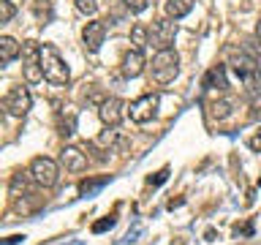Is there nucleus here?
<instances>
[{"label":"nucleus","instance_id":"20","mask_svg":"<svg viewBox=\"0 0 261 245\" xmlns=\"http://www.w3.org/2000/svg\"><path fill=\"white\" fill-rule=\"evenodd\" d=\"M14 14H16V8L11 0H0V22H11Z\"/></svg>","mask_w":261,"mask_h":245},{"label":"nucleus","instance_id":"21","mask_svg":"<svg viewBox=\"0 0 261 245\" xmlns=\"http://www.w3.org/2000/svg\"><path fill=\"white\" fill-rule=\"evenodd\" d=\"M76 8L82 14H87V16H93L98 11V0H76Z\"/></svg>","mask_w":261,"mask_h":245},{"label":"nucleus","instance_id":"26","mask_svg":"<svg viewBox=\"0 0 261 245\" xmlns=\"http://www.w3.org/2000/svg\"><path fill=\"white\" fill-rule=\"evenodd\" d=\"M22 240H24V234H14V237H8L3 245H16V242H22Z\"/></svg>","mask_w":261,"mask_h":245},{"label":"nucleus","instance_id":"11","mask_svg":"<svg viewBox=\"0 0 261 245\" xmlns=\"http://www.w3.org/2000/svg\"><path fill=\"white\" fill-rule=\"evenodd\" d=\"M82 38H85V46L90 52H98L106 38V22H87L82 30Z\"/></svg>","mask_w":261,"mask_h":245},{"label":"nucleus","instance_id":"22","mask_svg":"<svg viewBox=\"0 0 261 245\" xmlns=\"http://www.w3.org/2000/svg\"><path fill=\"white\" fill-rule=\"evenodd\" d=\"M112 226H114V218L106 215V218H101V220L93 224V234H101V232H106V229H112Z\"/></svg>","mask_w":261,"mask_h":245},{"label":"nucleus","instance_id":"10","mask_svg":"<svg viewBox=\"0 0 261 245\" xmlns=\"http://www.w3.org/2000/svg\"><path fill=\"white\" fill-rule=\"evenodd\" d=\"M144 65H147V60H144V52L142 49H130V52H125L122 55V65H120V71H122V77H128V79H136L139 74L144 71Z\"/></svg>","mask_w":261,"mask_h":245},{"label":"nucleus","instance_id":"13","mask_svg":"<svg viewBox=\"0 0 261 245\" xmlns=\"http://www.w3.org/2000/svg\"><path fill=\"white\" fill-rule=\"evenodd\" d=\"M228 79H226V68L223 65H212L204 77V90H226Z\"/></svg>","mask_w":261,"mask_h":245},{"label":"nucleus","instance_id":"23","mask_svg":"<svg viewBox=\"0 0 261 245\" xmlns=\"http://www.w3.org/2000/svg\"><path fill=\"white\" fill-rule=\"evenodd\" d=\"M73 128H76V120H73V117H68V122H60V134L63 136H73Z\"/></svg>","mask_w":261,"mask_h":245},{"label":"nucleus","instance_id":"19","mask_svg":"<svg viewBox=\"0 0 261 245\" xmlns=\"http://www.w3.org/2000/svg\"><path fill=\"white\" fill-rule=\"evenodd\" d=\"M114 139H117V131H114L112 126H106V131H101L95 139V144H101V147H112L114 144Z\"/></svg>","mask_w":261,"mask_h":245},{"label":"nucleus","instance_id":"17","mask_svg":"<svg viewBox=\"0 0 261 245\" xmlns=\"http://www.w3.org/2000/svg\"><path fill=\"white\" fill-rule=\"evenodd\" d=\"M231 106H234V104L228 101V98H220V101H215V104L210 106V114H212L215 120H226L228 114H231Z\"/></svg>","mask_w":261,"mask_h":245},{"label":"nucleus","instance_id":"25","mask_svg":"<svg viewBox=\"0 0 261 245\" xmlns=\"http://www.w3.org/2000/svg\"><path fill=\"white\" fill-rule=\"evenodd\" d=\"M166 177H169V169H161V172H158V177H155V180L150 177V185H161Z\"/></svg>","mask_w":261,"mask_h":245},{"label":"nucleus","instance_id":"15","mask_svg":"<svg viewBox=\"0 0 261 245\" xmlns=\"http://www.w3.org/2000/svg\"><path fill=\"white\" fill-rule=\"evenodd\" d=\"M193 11V0H166V16L171 19H182Z\"/></svg>","mask_w":261,"mask_h":245},{"label":"nucleus","instance_id":"1","mask_svg":"<svg viewBox=\"0 0 261 245\" xmlns=\"http://www.w3.org/2000/svg\"><path fill=\"white\" fill-rule=\"evenodd\" d=\"M41 71H44V79L52 85H68L71 79L68 65L52 44H41Z\"/></svg>","mask_w":261,"mask_h":245},{"label":"nucleus","instance_id":"9","mask_svg":"<svg viewBox=\"0 0 261 245\" xmlns=\"http://www.w3.org/2000/svg\"><path fill=\"white\" fill-rule=\"evenodd\" d=\"M122 109H125V104H122L120 98H106V101H101V106H98V117H101L103 126L117 128L122 122V114H125Z\"/></svg>","mask_w":261,"mask_h":245},{"label":"nucleus","instance_id":"24","mask_svg":"<svg viewBox=\"0 0 261 245\" xmlns=\"http://www.w3.org/2000/svg\"><path fill=\"white\" fill-rule=\"evenodd\" d=\"M248 147L253 153H261V134H256V136H250L248 139Z\"/></svg>","mask_w":261,"mask_h":245},{"label":"nucleus","instance_id":"7","mask_svg":"<svg viewBox=\"0 0 261 245\" xmlns=\"http://www.w3.org/2000/svg\"><path fill=\"white\" fill-rule=\"evenodd\" d=\"M22 57H24V79L28 82H41L44 71H41V46L36 41H28L22 46Z\"/></svg>","mask_w":261,"mask_h":245},{"label":"nucleus","instance_id":"16","mask_svg":"<svg viewBox=\"0 0 261 245\" xmlns=\"http://www.w3.org/2000/svg\"><path fill=\"white\" fill-rule=\"evenodd\" d=\"M130 41H134L136 49H144L150 44V30H147L144 24H134V28H130Z\"/></svg>","mask_w":261,"mask_h":245},{"label":"nucleus","instance_id":"6","mask_svg":"<svg viewBox=\"0 0 261 245\" xmlns=\"http://www.w3.org/2000/svg\"><path fill=\"white\" fill-rule=\"evenodd\" d=\"M155 112H158V95L155 93L139 95L136 101H130V106H128V114L134 122H150L155 117Z\"/></svg>","mask_w":261,"mask_h":245},{"label":"nucleus","instance_id":"28","mask_svg":"<svg viewBox=\"0 0 261 245\" xmlns=\"http://www.w3.org/2000/svg\"><path fill=\"white\" fill-rule=\"evenodd\" d=\"M256 36L261 38V19H258V24H256Z\"/></svg>","mask_w":261,"mask_h":245},{"label":"nucleus","instance_id":"5","mask_svg":"<svg viewBox=\"0 0 261 245\" xmlns=\"http://www.w3.org/2000/svg\"><path fill=\"white\" fill-rule=\"evenodd\" d=\"M226 55H228V65H231L234 74H237L242 82L250 79V77H258V63H256V57H250L248 52H242V49H231V46L226 49Z\"/></svg>","mask_w":261,"mask_h":245},{"label":"nucleus","instance_id":"4","mask_svg":"<svg viewBox=\"0 0 261 245\" xmlns=\"http://www.w3.org/2000/svg\"><path fill=\"white\" fill-rule=\"evenodd\" d=\"M30 106H33V95H30V90L22 87V85L11 87L3 98V109L11 114V117H24V114L30 112Z\"/></svg>","mask_w":261,"mask_h":245},{"label":"nucleus","instance_id":"8","mask_svg":"<svg viewBox=\"0 0 261 245\" xmlns=\"http://www.w3.org/2000/svg\"><path fill=\"white\" fill-rule=\"evenodd\" d=\"M174 36H177V22H171V16H166V19L155 22L152 30H150V44L155 49H171V44H174Z\"/></svg>","mask_w":261,"mask_h":245},{"label":"nucleus","instance_id":"3","mask_svg":"<svg viewBox=\"0 0 261 245\" xmlns=\"http://www.w3.org/2000/svg\"><path fill=\"white\" fill-rule=\"evenodd\" d=\"M30 177L41 188H52L57 183V177H60V166H57V161L46 158V155H38V158L30 161Z\"/></svg>","mask_w":261,"mask_h":245},{"label":"nucleus","instance_id":"2","mask_svg":"<svg viewBox=\"0 0 261 245\" xmlns=\"http://www.w3.org/2000/svg\"><path fill=\"white\" fill-rule=\"evenodd\" d=\"M179 71V55L174 49H158L152 57V77L158 85H169V82H174Z\"/></svg>","mask_w":261,"mask_h":245},{"label":"nucleus","instance_id":"12","mask_svg":"<svg viewBox=\"0 0 261 245\" xmlns=\"http://www.w3.org/2000/svg\"><path fill=\"white\" fill-rule=\"evenodd\" d=\"M60 163H63L68 172H85V169H87V155L82 153L79 147H63Z\"/></svg>","mask_w":261,"mask_h":245},{"label":"nucleus","instance_id":"14","mask_svg":"<svg viewBox=\"0 0 261 245\" xmlns=\"http://www.w3.org/2000/svg\"><path fill=\"white\" fill-rule=\"evenodd\" d=\"M22 55V46H19V41L11 38V36H3L0 38V63L8 65L11 60H16V57Z\"/></svg>","mask_w":261,"mask_h":245},{"label":"nucleus","instance_id":"18","mask_svg":"<svg viewBox=\"0 0 261 245\" xmlns=\"http://www.w3.org/2000/svg\"><path fill=\"white\" fill-rule=\"evenodd\" d=\"M106 183H109V177H101V180H85V183L79 185V191L85 193V196H90V193H95L98 188H103Z\"/></svg>","mask_w":261,"mask_h":245},{"label":"nucleus","instance_id":"27","mask_svg":"<svg viewBox=\"0 0 261 245\" xmlns=\"http://www.w3.org/2000/svg\"><path fill=\"white\" fill-rule=\"evenodd\" d=\"M204 240H207V242H212V240H215V229H207V234H204Z\"/></svg>","mask_w":261,"mask_h":245}]
</instances>
